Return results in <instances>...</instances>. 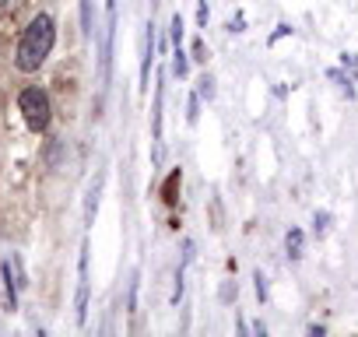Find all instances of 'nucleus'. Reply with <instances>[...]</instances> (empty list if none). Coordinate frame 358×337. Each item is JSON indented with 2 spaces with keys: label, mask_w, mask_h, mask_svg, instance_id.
Returning <instances> with one entry per match:
<instances>
[{
  "label": "nucleus",
  "mask_w": 358,
  "mask_h": 337,
  "mask_svg": "<svg viewBox=\"0 0 358 337\" xmlns=\"http://www.w3.org/2000/svg\"><path fill=\"white\" fill-rule=\"evenodd\" d=\"M53 43H57V25H53V18H50V15H36V18L25 25L22 39H18L15 67H18L22 74L39 71V67L46 64V57L53 53Z\"/></svg>",
  "instance_id": "obj_1"
},
{
  "label": "nucleus",
  "mask_w": 358,
  "mask_h": 337,
  "mask_svg": "<svg viewBox=\"0 0 358 337\" xmlns=\"http://www.w3.org/2000/svg\"><path fill=\"white\" fill-rule=\"evenodd\" d=\"M18 109H22V116H25V123L36 130V134H43L46 127H50V95L43 92V88H25L22 95H18Z\"/></svg>",
  "instance_id": "obj_2"
},
{
  "label": "nucleus",
  "mask_w": 358,
  "mask_h": 337,
  "mask_svg": "<svg viewBox=\"0 0 358 337\" xmlns=\"http://www.w3.org/2000/svg\"><path fill=\"white\" fill-rule=\"evenodd\" d=\"M78 323L88 320V246H81V264H78Z\"/></svg>",
  "instance_id": "obj_3"
},
{
  "label": "nucleus",
  "mask_w": 358,
  "mask_h": 337,
  "mask_svg": "<svg viewBox=\"0 0 358 337\" xmlns=\"http://www.w3.org/2000/svg\"><path fill=\"white\" fill-rule=\"evenodd\" d=\"M155 22L144 25V46H141V92H148V74H151V64H155Z\"/></svg>",
  "instance_id": "obj_4"
},
{
  "label": "nucleus",
  "mask_w": 358,
  "mask_h": 337,
  "mask_svg": "<svg viewBox=\"0 0 358 337\" xmlns=\"http://www.w3.org/2000/svg\"><path fill=\"white\" fill-rule=\"evenodd\" d=\"M99 190H102V180H95L92 190H88V204H85V222L88 225L95 222V211H99Z\"/></svg>",
  "instance_id": "obj_5"
},
{
  "label": "nucleus",
  "mask_w": 358,
  "mask_h": 337,
  "mask_svg": "<svg viewBox=\"0 0 358 337\" xmlns=\"http://www.w3.org/2000/svg\"><path fill=\"white\" fill-rule=\"evenodd\" d=\"M285 246H288V257H292V260H299V257H302V232H299V229H292V232H288V239H285Z\"/></svg>",
  "instance_id": "obj_6"
},
{
  "label": "nucleus",
  "mask_w": 358,
  "mask_h": 337,
  "mask_svg": "<svg viewBox=\"0 0 358 337\" xmlns=\"http://www.w3.org/2000/svg\"><path fill=\"white\" fill-rule=\"evenodd\" d=\"M172 71H176L179 78H187V71H190V64H187V53H183V46H176V53H172Z\"/></svg>",
  "instance_id": "obj_7"
},
{
  "label": "nucleus",
  "mask_w": 358,
  "mask_h": 337,
  "mask_svg": "<svg viewBox=\"0 0 358 337\" xmlns=\"http://www.w3.org/2000/svg\"><path fill=\"white\" fill-rule=\"evenodd\" d=\"M330 78H334V81L341 85V92H344L348 99L355 95V78H348V74H341V71H330Z\"/></svg>",
  "instance_id": "obj_8"
},
{
  "label": "nucleus",
  "mask_w": 358,
  "mask_h": 337,
  "mask_svg": "<svg viewBox=\"0 0 358 337\" xmlns=\"http://www.w3.org/2000/svg\"><path fill=\"white\" fill-rule=\"evenodd\" d=\"M197 95H201V99H208V102L215 99V78H211V74H204V78L197 81Z\"/></svg>",
  "instance_id": "obj_9"
},
{
  "label": "nucleus",
  "mask_w": 358,
  "mask_h": 337,
  "mask_svg": "<svg viewBox=\"0 0 358 337\" xmlns=\"http://www.w3.org/2000/svg\"><path fill=\"white\" fill-rule=\"evenodd\" d=\"M169 36H172V46H183V18H179V15H172Z\"/></svg>",
  "instance_id": "obj_10"
},
{
  "label": "nucleus",
  "mask_w": 358,
  "mask_h": 337,
  "mask_svg": "<svg viewBox=\"0 0 358 337\" xmlns=\"http://www.w3.org/2000/svg\"><path fill=\"white\" fill-rule=\"evenodd\" d=\"M81 25H85V36L95 32V25H92V0H81Z\"/></svg>",
  "instance_id": "obj_11"
},
{
  "label": "nucleus",
  "mask_w": 358,
  "mask_h": 337,
  "mask_svg": "<svg viewBox=\"0 0 358 337\" xmlns=\"http://www.w3.org/2000/svg\"><path fill=\"white\" fill-rule=\"evenodd\" d=\"M201 120V95H190L187 102V123H197Z\"/></svg>",
  "instance_id": "obj_12"
},
{
  "label": "nucleus",
  "mask_w": 358,
  "mask_h": 337,
  "mask_svg": "<svg viewBox=\"0 0 358 337\" xmlns=\"http://www.w3.org/2000/svg\"><path fill=\"white\" fill-rule=\"evenodd\" d=\"M327 229H330V215H327V211H320V215H316V222H313V232H316V236H327Z\"/></svg>",
  "instance_id": "obj_13"
},
{
  "label": "nucleus",
  "mask_w": 358,
  "mask_h": 337,
  "mask_svg": "<svg viewBox=\"0 0 358 337\" xmlns=\"http://www.w3.org/2000/svg\"><path fill=\"white\" fill-rule=\"evenodd\" d=\"M341 64H344V71H348L351 78H358V57H355V53H341Z\"/></svg>",
  "instance_id": "obj_14"
},
{
  "label": "nucleus",
  "mask_w": 358,
  "mask_h": 337,
  "mask_svg": "<svg viewBox=\"0 0 358 337\" xmlns=\"http://www.w3.org/2000/svg\"><path fill=\"white\" fill-rule=\"evenodd\" d=\"M176 187H179V173H172L169 183H165V201H169V204H176Z\"/></svg>",
  "instance_id": "obj_15"
},
{
  "label": "nucleus",
  "mask_w": 358,
  "mask_h": 337,
  "mask_svg": "<svg viewBox=\"0 0 358 337\" xmlns=\"http://www.w3.org/2000/svg\"><path fill=\"white\" fill-rule=\"evenodd\" d=\"M253 281H257V299H260V302H267V278L257 271V274H253Z\"/></svg>",
  "instance_id": "obj_16"
},
{
  "label": "nucleus",
  "mask_w": 358,
  "mask_h": 337,
  "mask_svg": "<svg viewBox=\"0 0 358 337\" xmlns=\"http://www.w3.org/2000/svg\"><path fill=\"white\" fill-rule=\"evenodd\" d=\"M197 25L201 29L208 25V0H201V4H197Z\"/></svg>",
  "instance_id": "obj_17"
},
{
  "label": "nucleus",
  "mask_w": 358,
  "mask_h": 337,
  "mask_svg": "<svg viewBox=\"0 0 358 337\" xmlns=\"http://www.w3.org/2000/svg\"><path fill=\"white\" fill-rule=\"evenodd\" d=\"M243 29H246V18H243V15H236V18L229 22V32H243Z\"/></svg>",
  "instance_id": "obj_18"
},
{
  "label": "nucleus",
  "mask_w": 358,
  "mask_h": 337,
  "mask_svg": "<svg viewBox=\"0 0 358 337\" xmlns=\"http://www.w3.org/2000/svg\"><path fill=\"white\" fill-rule=\"evenodd\" d=\"M204 53H208V50H204V43H201V39H197V43H194V57H197V60H208V57H204Z\"/></svg>",
  "instance_id": "obj_19"
},
{
  "label": "nucleus",
  "mask_w": 358,
  "mask_h": 337,
  "mask_svg": "<svg viewBox=\"0 0 358 337\" xmlns=\"http://www.w3.org/2000/svg\"><path fill=\"white\" fill-rule=\"evenodd\" d=\"M288 32H292V29H288V25H278V32H274V36H271V43H278V39H281V36H288Z\"/></svg>",
  "instance_id": "obj_20"
},
{
  "label": "nucleus",
  "mask_w": 358,
  "mask_h": 337,
  "mask_svg": "<svg viewBox=\"0 0 358 337\" xmlns=\"http://www.w3.org/2000/svg\"><path fill=\"white\" fill-rule=\"evenodd\" d=\"M4 4H8V0H0V8H4Z\"/></svg>",
  "instance_id": "obj_21"
}]
</instances>
